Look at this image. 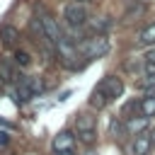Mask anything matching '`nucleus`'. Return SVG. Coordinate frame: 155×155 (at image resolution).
<instances>
[{"label":"nucleus","instance_id":"f257e3e1","mask_svg":"<svg viewBox=\"0 0 155 155\" xmlns=\"http://www.w3.org/2000/svg\"><path fill=\"white\" fill-rule=\"evenodd\" d=\"M63 19H65V24L70 29H82L87 24V7L82 2H78V0L68 2L63 7Z\"/></svg>","mask_w":155,"mask_h":155},{"label":"nucleus","instance_id":"f03ea898","mask_svg":"<svg viewBox=\"0 0 155 155\" xmlns=\"http://www.w3.org/2000/svg\"><path fill=\"white\" fill-rule=\"evenodd\" d=\"M36 10H39V19H41V24H44V34H46V41L56 46V44L63 39V34H61V27H58V19H56V17H53V15H51V12H48L44 5H39Z\"/></svg>","mask_w":155,"mask_h":155},{"label":"nucleus","instance_id":"7ed1b4c3","mask_svg":"<svg viewBox=\"0 0 155 155\" xmlns=\"http://www.w3.org/2000/svg\"><path fill=\"white\" fill-rule=\"evenodd\" d=\"M107 51H109V41H107L102 34H94L92 39H85V44H82V56H85L87 61L102 58Z\"/></svg>","mask_w":155,"mask_h":155},{"label":"nucleus","instance_id":"20e7f679","mask_svg":"<svg viewBox=\"0 0 155 155\" xmlns=\"http://www.w3.org/2000/svg\"><path fill=\"white\" fill-rule=\"evenodd\" d=\"M99 87L109 94V99L114 102V99H119L121 94H124V80L119 78V75H107L102 82H99Z\"/></svg>","mask_w":155,"mask_h":155},{"label":"nucleus","instance_id":"39448f33","mask_svg":"<svg viewBox=\"0 0 155 155\" xmlns=\"http://www.w3.org/2000/svg\"><path fill=\"white\" fill-rule=\"evenodd\" d=\"M148 121H150V119L143 116V114H140V116H128V119H126V133H128V136H140V133H145V131H148Z\"/></svg>","mask_w":155,"mask_h":155},{"label":"nucleus","instance_id":"423d86ee","mask_svg":"<svg viewBox=\"0 0 155 155\" xmlns=\"http://www.w3.org/2000/svg\"><path fill=\"white\" fill-rule=\"evenodd\" d=\"M75 148V136L70 131H61L56 138H53V150L61 153V150H73Z\"/></svg>","mask_w":155,"mask_h":155},{"label":"nucleus","instance_id":"0eeeda50","mask_svg":"<svg viewBox=\"0 0 155 155\" xmlns=\"http://www.w3.org/2000/svg\"><path fill=\"white\" fill-rule=\"evenodd\" d=\"M0 39L7 48H15L19 44V29H15L12 24H5V27H0Z\"/></svg>","mask_w":155,"mask_h":155},{"label":"nucleus","instance_id":"6e6552de","mask_svg":"<svg viewBox=\"0 0 155 155\" xmlns=\"http://www.w3.org/2000/svg\"><path fill=\"white\" fill-rule=\"evenodd\" d=\"M150 148H153L150 136H148V133H145V136L140 133V136H136V140H133V145H131V153H133V155H148Z\"/></svg>","mask_w":155,"mask_h":155},{"label":"nucleus","instance_id":"1a4fd4ad","mask_svg":"<svg viewBox=\"0 0 155 155\" xmlns=\"http://www.w3.org/2000/svg\"><path fill=\"white\" fill-rule=\"evenodd\" d=\"M109 102H111V99H109V94L97 85V87L92 90V94H90V107H94V109H104Z\"/></svg>","mask_w":155,"mask_h":155},{"label":"nucleus","instance_id":"9d476101","mask_svg":"<svg viewBox=\"0 0 155 155\" xmlns=\"http://www.w3.org/2000/svg\"><path fill=\"white\" fill-rule=\"evenodd\" d=\"M31 97H34V90H31L29 80H27V78H19V80H17V99L27 102V99H31Z\"/></svg>","mask_w":155,"mask_h":155},{"label":"nucleus","instance_id":"9b49d317","mask_svg":"<svg viewBox=\"0 0 155 155\" xmlns=\"http://www.w3.org/2000/svg\"><path fill=\"white\" fill-rule=\"evenodd\" d=\"M75 126H78V133H80V131H94V128H97V121H94V116H90V114H78Z\"/></svg>","mask_w":155,"mask_h":155},{"label":"nucleus","instance_id":"f8f14e48","mask_svg":"<svg viewBox=\"0 0 155 155\" xmlns=\"http://www.w3.org/2000/svg\"><path fill=\"white\" fill-rule=\"evenodd\" d=\"M138 44L155 46V24H148V27L140 29V34H138Z\"/></svg>","mask_w":155,"mask_h":155},{"label":"nucleus","instance_id":"ddd939ff","mask_svg":"<svg viewBox=\"0 0 155 155\" xmlns=\"http://www.w3.org/2000/svg\"><path fill=\"white\" fill-rule=\"evenodd\" d=\"M140 114L148 116V119L155 116V94H148V97L140 99Z\"/></svg>","mask_w":155,"mask_h":155},{"label":"nucleus","instance_id":"4468645a","mask_svg":"<svg viewBox=\"0 0 155 155\" xmlns=\"http://www.w3.org/2000/svg\"><path fill=\"white\" fill-rule=\"evenodd\" d=\"M0 80H2V82L17 80V75H15V70H12V65H10L7 61H0Z\"/></svg>","mask_w":155,"mask_h":155},{"label":"nucleus","instance_id":"2eb2a0df","mask_svg":"<svg viewBox=\"0 0 155 155\" xmlns=\"http://www.w3.org/2000/svg\"><path fill=\"white\" fill-rule=\"evenodd\" d=\"M15 63H17L19 68H27V65L31 63V56H29L27 51H22V48H15Z\"/></svg>","mask_w":155,"mask_h":155},{"label":"nucleus","instance_id":"dca6fc26","mask_svg":"<svg viewBox=\"0 0 155 155\" xmlns=\"http://www.w3.org/2000/svg\"><path fill=\"white\" fill-rule=\"evenodd\" d=\"M78 140L85 143V145H92V143L97 140V128H94V131H80V133H78Z\"/></svg>","mask_w":155,"mask_h":155},{"label":"nucleus","instance_id":"f3484780","mask_svg":"<svg viewBox=\"0 0 155 155\" xmlns=\"http://www.w3.org/2000/svg\"><path fill=\"white\" fill-rule=\"evenodd\" d=\"M27 80H29V85H31V90H34V97H36V94H39V92L44 90L41 80H39V78H27Z\"/></svg>","mask_w":155,"mask_h":155},{"label":"nucleus","instance_id":"a211bd4d","mask_svg":"<svg viewBox=\"0 0 155 155\" xmlns=\"http://www.w3.org/2000/svg\"><path fill=\"white\" fill-rule=\"evenodd\" d=\"M145 61H148V63H155V48H153V51L145 56Z\"/></svg>","mask_w":155,"mask_h":155},{"label":"nucleus","instance_id":"6ab92c4d","mask_svg":"<svg viewBox=\"0 0 155 155\" xmlns=\"http://www.w3.org/2000/svg\"><path fill=\"white\" fill-rule=\"evenodd\" d=\"M56 155H75L73 150H61V153H56Z\"/></svg>","mask_w":155,"mask_h":155},{"label":"nucleus","instance_id":"aec40b11","mask_svg":"<svg viewBox=\"0 0 155 155\" xmlns=\"http://www.w3.org/2000/svg\"><path fill=\"white\" fill-rule=\"evenodd\" d=\"M148 136H150V140H153V145H155V131H148Z\"/></svg>","mask_w":155,"mask_h":155},{"label":"nucleus","instance_id":"412c9836","mask_svg":"<svg viewBox=\"0 0 155 155\" xmlns=\"http://www.w3.org/2000/svg\"><path fill=\"white\" fill-rule=\"evenodd\" d=\"M82 155H97V153H94V150H85Z\"/></svg>","mask_w":155,"mask_h":155},{"label":"nucleus","instance_id":"4be33fe9","mask_svg":"<svg viewBox=\"0 0 155 155\" xmlns=\"http://www.w3.org/2000/svg\"><path fill=\"white\" fill-rule=\"evenodd\" d=\"M78 2H80V0H78Z\"/></svg>","mask_w":155,"mask_h":155}]
</instances>
